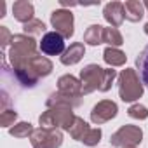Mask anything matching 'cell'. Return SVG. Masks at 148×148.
<instances>
[{
	"instance_id": "6da1fadb",
	"label": "cell",
	"mask_w": 148,
	"mask_h": 148,
	"mask_svg": "<svg viewBox=\"0 0 148 148\" xmlns=\"http://www.w3.org/2000/svg\"><path fill=\"white\" fill-rule=\"evenodd\" d=\"M115 77H117V71L112 70V68L105 70V68H101V66H98V64H87V66L80 71L82 92H84V94H89V92H92V91H96V89L106 92V91L112 87Z\"/></svg>"
},
{
	"instance_id": "7a4b0ae2",
	"label": "cell",
	"mask_w": 148,
	"mask_h": 148,
	"mask_svg": "<svg viewBox=\"0 0 148 148\" xmlns=\"http://www.w3.org/2000/svg\"><path fill=\"white\" fill-rule=\"evenodd\" d=\"M37 56V44L33 37L28 35H12L11 40V51H9V59L12 63L14 71L26 70L30 61Z\"/></svg>"
},
{
	"instance_id": "3957f363",
	"label": "cell",
	"mask_w": 148,
	"mask_h": 148,
	"mask_svg": "<svg viewBox=\"0 0 148 148\" xmlns=\"http://www.w3.org/2000/svg\"><path fill=\"white\" fill-rule=\"evenodd\" d=\"M75 115H73L71 108L70 106H52V108H47L38 122L44 129H56V127H63L66 131H70V127L75 122Z\"/></svg>"
},
{
	"instance_id": "277c9868",
	"label": "cell",
	"mask_w": 148,
	"mask_h": 148,
	"mask_svg": "<svg viewBox=\"0 0 148 148\" xmlns=\"http://www.w3.org/2000/svg\"><path fill=\"white\" fill-rule=\"evenodd\" d=\"M119 94H120V99L125 103L136 101L143 96V86L132 68L122 70V73L119 75Z\"/></svg>"
},
{
	"instance_id": "5b68a950",
	"label": "cell",
	"mask_w": 148,
	"mask_h": 148,
	"mask_svg": "<svg viewBox=\"0 0 148 148\" xmlns=\"http://www.w3.org/2000/svg\"><path fill=\"white\" fill-rule=\"evenodd\" d=\"M143 138V131L138 125H122L115 134H112L110 143L113 146L119 148H129V146H136L141 143Z\"/></svg>"
},
{
	"instance_id": "8992f818",
	"label": "cell",
	"mask_w": 148,
	"mask_h": 148,
	"mask_svg": "<svg viewBox=\"0 0 148 148\" xmlns=\"http://www.w3.org/2000/svg\"><path fill=\"white\" fill-rule=\"evenodd\" d=\"M33 148H59L63 143V134L58 129H35L30 136Z\"/></svg>"
},
{
	"instance_id": "52a82bcc",
	"label": "cell",
	"mask_w": 148,
	"mask_h": 148,
	"mask_svg": "<svg viewBox=\"0 0 148 148\" xmlns=\"http://www.w3.org/2000/svg\"><path fill=\"white\" fill-rule=\"evenodd\" d=\"M51 23L56 28V33H59L63 38H70L73 35V14L70 11H54L51 14Z\"/></svg>"
},
{
	"instance_id": "ba28073f",
	"label": "cell",
	"mask_w": 148,
	"mask_h": 148,
	"mask_svg": "<svg viewBox=\"0 0 148 148\" xmlns=\"http://www.w3.org/2000/svg\"><path fill=\"white\" fill-rule=\"evenodd\" d=\"M58 92L73 99V101H80L82 92V82H79L73 75H63L58 80Z\"/></svg>"
},
{
	"instance_id": "9c48e42d",
	"label": "cell",
	"mask_w": 148,
	"mask_h": 148,
	"mask_svg": "<svg viewBox=\"0 0 148 148\" xmlns=\"http://www.w3.org/2000/svg\"><path fill=\"white\" fill-rule=\"evenodd\" d=\"M117 112H119V108H117V105H115L113 101L103 99V101H99V103L92 108V112H91V120H92L94 124L101 125V124L112 120V119L117 115Z\"/></svg>"
},
{
	"instance_id": "30bf717a",
	"label": "cell",
	"mask_w": 148,
	"mask_h": 148,
	"mask_svg": "<svg viewBox=\"0 0 148 148\" xmlns=\"http://www.w3.org/2000/svg\"><path fill=\"white\" fill-rule=\"evenodd\" d=\"M40 51L47 56H58L64 51V38L56 32H49L40 40Z\"/></svg>"
},
{
	"instance_id": "8fae6325",
	"label": "cell",
	"mask_w": 148,
	"mask_h": 148,
	"mask_svg": "<svg viewBox=\"0 0 148 148\" xmlns=\"http://www.w3.org/2000/svg\"><path fill=\"white\" fill-rule=\"evenodd\" d=\"M103 16H105V19L113 28H119L122 25V21L125 19L124 4H120V2H110V4H106L105 5V11H103Z\"/></svg>"
},
{
	"instance_id": "7c38bea8",
	"label": "cell",
	"mask_w": 148,
	"mask_h": 148,
	"mask_svg": "<svg viewBox=\"0 0 148 148\" xmlns=\"http://www.w3.org/2000/svg\"><path fill=\"white\" fill-rule=\"evenodd\" d=\"M19 71H21V70H19ZM26 71H30L32 75L37 77V79H40V77H47L49 73L52 71V63H51L47 58H44V56H35V58L30 61Z\"/></svg>"
},
{
	"instance_id": "4fadbf2b",
	"label": "cell",
	"mask_w": 148,
	"mask_h": 148,
	"mask_svg": "<svg viewBox=\"0 0 148 148\" xmlns=\"http://www.w3.org/2000/svg\"><path fill=\"white\" fill-rule=\"evenodd\" d=\"M12 12H14V18L18 21H21L23 25L30 23L33 18V5L30 2H26V0H19V2H14L12 5Z\"/></svg>"
},
{
	"instance_id": "5bb4252c",
	"label": "cell",
	"mask_w": 148,
	"mask_h": 148,
	"mask_svg": "<svg viewBox=\"0 0 148 148\" xmlns=\"http://www.w3.org/2000/svg\"><path fill=\"white\" fill-rule=\"evenodd\" d=\"M84 52H86L84 44H82V42H75V44H71V45L63 52L61 63H63V64H75V63H79V61L82 59Z\"/></svg>"
},
{
	"instance_id": "9a60e30c",
	"label": "cell",
	"mask_w": 148,
	"mask_h": 148,
	"mask_svg": "<svg viewBox=\"0 0 148 148\" xmlns=\"http://www.w3.org/2000/svg\"><path fill=\"white\" fill-rule=\"evenodd\" d=\"M124 14H125V19L136 23L145 14V4L138 2V0H127L124 4Z\"/></svg>"
},
{
	"instance_id": "2e32d148",
	"label": "cell",
	"mask_w": 148,
	"mask_h": 148,
	"mask_svg": "<svg viewBox=\"0 0 148 148\" xmlns=\"http://www.w3.org/2000/svg\"><path fill=\"white\" fill-rule=\"evenodd\" d=\"M103 59L110 66H122L125 63V54L122 51H119L117 47H106L103 52Z\"/></svg>"
},
{
	"instance_id": "e0dca14e",
	"label": "cell",
	"mask_w": 148,
	"mask_h": 148,
	"mask_svg": "<svg viewBox=\"0 0 148 148\" xmlns=\"http://www.w3.org/2000/svg\"><path fill=\"white\" fill-rule=\"evenodd\" d=\"M91 131V127L87 125V122H84L80 117L75 119V122H73V125L70 127V134L73 139H77V141H84V138L87 136V132Z\"/></svg>"
},
{
	"instance_id": "ac0fdd59",
	"label": "cell",
	"mask_w": 148,
	"mask_h": 148,
	"mask_svg": "<svg viewBox=\"0 0 148 148\" xmlns=\"http://www.w3.org/2000/svg\"><path fill=\"white\" fill-rule=\"evenodd\" d=\"M103 26L99 25H92L87 28V32L84 33V42L89 44V45H98L103 42Z\"/></svg>"
},
{
	"instance_id": "d6986e66",
	"label": "cell",
	"mask_w": 148,
	"mask_h": 148,
	"mask_svg": "<svg viewBox=\"0 0 148 148\" xmlns=\"http://www.w3.org/2000/svg\"><path fill=\"white\" fill-rule=\"evenodd\" d=\"M136 66L139 70V75H141V82L148 87V45L141 51V54L136 59Z\"/></svg>"
},
{
	"instance_id": "ffe728a7",
	"label": "cell",
	"mask_w": 148,
	"mask_h": 148,
	"mask_svg": "<svg viewBox=\"0 0 148 148\" xmlns=\"http://www.w3.org/2000/svg\"><path fill=\"white\" fill-rule=\"evenodd\" d=\"M103 42H106L110 47H119V45L124 44V38H122V35L117 28L110 26V28L103 30Z\"/></svg>"
},
{
	"instance_id": "44dd1931",
	"label": "cell",
	"mask_w": 148,
	"mask_h": 148,
	"mask_svg": "<svg viewBox=\"0 0 148 148\" xmlns=\"http://www.w3.org/2000/svg\"><path fill=\"white\" fill-rule=\"evenodd\" d=\"M33 127H32V124L30 122H19V124H16L14 127H11V136H14V138H28V136H32L33 134Z\"/></svg>"
},
{
	"instance_id": "7402d4cb",
	"label": "cell",
	"mask_w": 148,
	"mask_h": 148,
	"mask_svg": "<svg viewBox=\"0 0 148 148\" xmlns=\"http://www.w3.org/2000/svg\"><path fill=\"white\" fill-rule=\"evenodd\" d=\"M25 33H30V35H38L45 30V25L40 21V19H32L30 23H26L25 26Z\"/></svg>"
},
{
	"instance_id": "603a6c76",
	"label": "cell",
	"mask_w": 148,
	"mask_h": 148,
	"mask_svg": "<svg viewBox=\"0 0 148 148\" xmlns=\"http://www.w3.org/2000/svg\"><path fill=\"white\" fill-rule=\"evenodd\" d=\"M127 113H129V117H132V119H139V120H143V119L148 117V108L138 103V105H132V106L127 110Z\"/></svg>"
},
{
	"instance_id": "cb8c5ba5",
	"label": "cell",
	"mask_w": 148,
	"mask_h": 148,
	"mask_svg": "<svg viewBox=\"0 0 148 148\" xmlns=\"http://www.w3.org/2000/svg\"><path fill=\"white\" fill-rule=\"evenodd\" d=\"M101 141V129L99 127H96V129H91L89 132H87V136L84 138V145H87V146H94V145H98Z\"/></svg>"
},
{
	"instance_id": "d4e9b609",
	"label": "cell",
	"mask_w": 148,
	"mask_h": 148,
	"mask_svg": "<svg viewBox=\"0 0 148 148\" xmlns=\"http://www.w3.org/2000/svg\"><path fill=\"white\" fill-rule=\"evenodd\" d=\"M18 119V113L14 110H4L2 115H0V125L2 127H9L14 124V120Z\"/></svg>"
},
{
	"instance_id": "484cf974",
	"label": "cell",
	"mask_w": 148,
	"mask_h": 148,
	"mask_svg": "<svg viewBox=\"0 0 148 148\" xmlns=\"http://www.w3.org/2000/svg\"><path fill=\"white\" fill-rule=\"evenodd\" d=\"M12 40V37H11V33H9V30L5 28V26H0V44H2V47L5 49L7 47V44Z\"/></svg>"
},
{
	"instance_id": "4316f807",
	"label": "cell",
	"mask_w": 148,
	"mask_h": 148,
	"mask_svg": "<svg viewBox=\"0 0 148 148\" xmlns=\"http://www.w3.org/2000/svg\"><path fill=\"white\" fill-rule=\"evenodd\" d=\"M5 16V4L2 2V4H0V18H4Z\"/></svg>"
},
{
	"instance_id": "83f0119b",
	"label": "cell",
	"mask_w": 148,
	"mask_h": 148,
	"mask_svg": "<svg viewBox=\"0 0 148 148\" xmlns=\"http://www.w3.org/2000/svg\"><path fill=\"white\" fill-rule=\"evenodd\" d=\"M145 33H146V35H148V23H146V25H145Z\"/></svg>"
},
{
	"instance_id": "f1b7e54d",
	"label": "cell",
	"mask_w": 148,
	"mask_h": 148,
	"mask_svg": "<svg viewBox=\"0 0 148 148\" xmlns=\"http://www.w3.org/2000/svg\"><path fill=\"white\" fill-rule=\"evenodd\" d=\"M145 7H146V9H148V2H146V4H145Z\"/></svg>"
},
{
	"instance_id": "f546056e",
	"label": "cell",
	"mask_w": 148,
	"mask_h": 148,
	"mask_svg": "<svg viewBox=\"0 0 148 148\" xmlns=\"http://www.w3.org/2000/svg\"><path fill=\"white\" fill-rule=\"evenodd\" d=\"M129 148H136V146H129Z\"/></svg>"
}]
</instances>
